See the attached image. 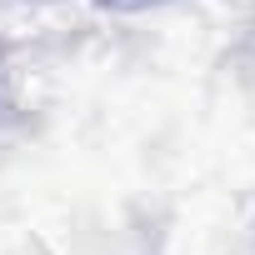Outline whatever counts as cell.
I'll list each match as a JSON object with an SVG mask.
<instances>
[]
</instances>
